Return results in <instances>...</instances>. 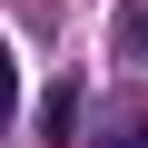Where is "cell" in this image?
Here are the masks:
<instances>
[{"mask_svg":"<svg viewBox=\"0 0 148 148\" xmlns=\"http://www.w3.org/2000/svg\"><path fill=\"white\" fill-rule=\"evenodd\" d=\"M119 59L148 69V0H128V10H119Z\"/></svg>","mask_w":148,"mask_h":148,"instance_id":"1","label":"cell"},{"mask_svg":"<svg viewBox=\"0 0 148 148\" xmlns=\"http://www.w3.org/2000/svg\"><path fill=\"white\" fill-rule=\"evenodd\" d=\"M40 128L69 148V128H79V79H69V89H49V109H40Z\"/></svg>","mask_w":148,"mask_h":148,"instance_id":"2","label":"cell"},{"mask_svg":"<svg viewBox=\"0 0 148 148\" xmlns=\"http://www.w3.org/2000/svg\"><path fill=\"white\" fill-rule=\"evenodd\" d=\"M20 119V69H10V49H0V128Z\"/></svg>","mask_w":148,"mask_h":148,"instance_id":"3","label":"cell"},{"mask_svg":"<svg viewBox=\"0 0 148 148\" xmlns=\"http://www.w3.org/2000/svg\"><path fill=\"white\" fill-rule=\"evenodd\" d=\"M109 148H148V119H128V128H109Z\"/></svg>","mask_w":148,"mask_h":148,"instance_id":"4","label":"cell"}]
</instances>
